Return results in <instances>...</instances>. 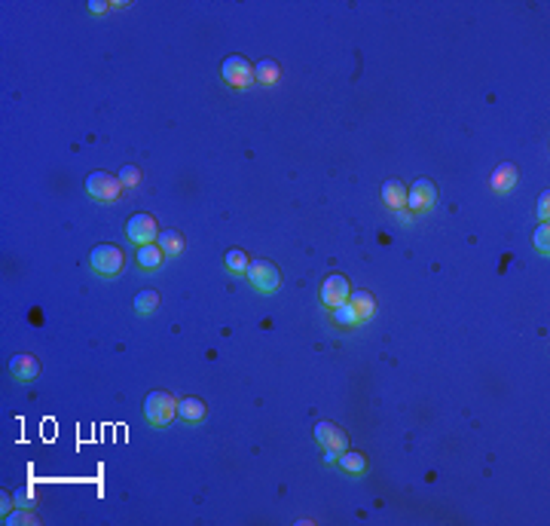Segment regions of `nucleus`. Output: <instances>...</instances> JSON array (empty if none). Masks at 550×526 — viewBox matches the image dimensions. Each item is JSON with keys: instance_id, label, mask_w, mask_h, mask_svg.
Wrapping results in <instances>:
<instances>
[{"instance_id": "0eeeda50", "label": "nucleus", "mask_w": 550, "mask_h": 526, "mask_svg": "<svg viewBox=\"0 0 550 526\" xmlns=\"http://www.w3.org/2000/svg\"><path fill=\"white\" fill-rule=\"evenodd\" d=\"M434 203H437V187H434V181H428V178H419L407 190V205H410L413 212H431Z\"/></svg>"}, {"instance_id": "dca6fc26", "label": "nucleus", "mask_w": 550, "mask_h": 526, "mask_svg": "<svg viewBox=\"0 0 550 526\" xmlns=\"http://www.w3.org/2000/svg\"><path fill=\"white\" fill-rule=\"evenodd\" d=\"M162 257H165V254H162V248H159L156 242L153 245H141V248H138V267L147 269V273H150V269L162 267Z\"/></svg>"}, {"instance_id": "b1692460", "label": "nucleus", "mask_w": 550, "mask_h": 526, "mask_svg": "<svg viewBox=\"0 0 550 526\" xmlns=\"http://www.w3.org/2000/svg\"><path fill=\"white\" fill-rule=\"evenodd\" d=\"M6 526H15V523H37V514H31L28 508H19V511H10L4 517Z\"/></svg>"}, {"instance_id": "7ed1b4c3", "label": "nucleus", "mask_w": 550, "mask_h": 526, "mask_svg": "<svg viewBox=\"0 0 550 526\" xmlns=\"http://www.w3.org/2000/svg\"><path fill=\"white\" fill-rule=\"evenodd\" d=\"M245 276L251 278V285L260 294H275L281 288V273H279V267L269 263V260H251V263H248Z\"/></svg>"}, {"instance_id": "1a4fd4ad", "label": "nucleus", "mask_w": 550, "mask_h": 526, "mask_svg": "<svg viewBox=\"0 0 550 526\" xmlns=\"http://www.w3.org/2000/svg\"><path fill=\"white\" fill-rule=\"evenodd\" d=\"M315 437H318V444H321L324 450H336V453L349 450V435H345L340 425H333V423H318L315 425Z\"/></svg>"}, {"instance_id": "a878e982", "label": "nucleus", "mask_w": 550, "mask_h": 526, "mask_svg": "<svg viewBox=\"0 0 550 526\" xmlns=\"http://www.w3.org/2000/svg\"><path fill=\"white\" fill-rule=\"evenodd\" d=\"M89 10H92V13H108L110 4H104V0H92V4H89Z\"/></svg>"}, {"instance_id": "4be33fe9", "label": "nucleus", "mask_w": 550, "mask_h": 526, "mask_svg": "<svg viewBox=\"0 0 550 526\" xmlns=\"http://www.w3.org/2000/svg\"><path fill=\"white\" fill-rule=\"evenodd\" d=\"M120 184H122V190H135L138 184H141V169L138 165H122L120 169Z\"/></svg>"}, {"instance_id": "f257e3e1", "label": "nucleus", "mask_w": 550, "mask_h": 526, "mask_svg": "<svg viewBox=\"0 0 550 526\" xmlns=\"http://www.w3.org/2000/svg\"><path fill=\"white\" fill-rule=\"evenodd\" d=\"M144 416L150 425H168L177 416V401L168 392H150L144 398Z\"/></svg>"}, {"instance_id": "20e7f679", "label": "nucleus", "mask_w": 550, "mask_h": 526, "mask_svg": "<svg viewBox=\"0 0 550 526\" xmlns=\"http://www.w3.org/2000/svg\"><path fill=\"white\" fill-rule=\"evenodd\" d=\"M86 193L92 199H98V203H113V199H120L122 184H120V178H113L108 172H92L86 178Z\"/></svg>"}, {"instance_id": "aec40b11", "label": "nucleus", "mask_w": 550, "mask_h": 526, "mask_svg": "<svg viewBox=\"0 0 550 526\" xmlns=\"http://www.w3.org/2000/svg\"><path fill=\"white\" fill-rule=\"evenodd\" d=\"M159 309V294L150 288V291H141L138 297H135V312L138 315H153Z\"/></svg>"}, {"instance_id": "f8f14e48", "label": "nucleus", "mask_w": 550, "mask_h": 526, "mask_svg": "<svg viewBox=\"0 0 550 526\" xmlns=\"http://www.w3.org/2000/svg\"><path fill=\"white\" fill-rule=\"evenodd\" d=\"M177 416H181L184 423H202V419L208 416V407L202 398H181L177 401Z\"/></svg>"}, {"instance_id": "4468645a", "label": "nucleus", "mask_w": 550, "mask_h": 526, "mask_svg": "<svg viewBox=\"0 0 550 526\" xmlns=\"http://www.w3.org/2000/svg\"><path fill=\"white\" fill-rule=\"evenodd\" d=\"M279 80H281V68H279V61L263 58V61H257V65H254V83L275 86Z\"/></svg>"}, {"instance_id": "6e6552de", "label": "nucleus", "mask_w": 550, "mask_h": 526, "mask_svg": "<svg viewBox=\"0 0 550 526\" xmlns=\"http://www.w3.org/2000/svg\"><path fill=\"white\" fill-rule=\"evenodd\" d=\"M349 294H352V285H349V278H345V276H327L324 285H321V291H318L321 303L331 306V309L349 300Z\"/></svg>"}, {"instance_id": "9d476101", "label": "nucleus", "mask_w": 550, "mask_h": 526, "mask_svg": "<svg viewBox=\"0 0 550 526\" xmlns=\"http://www.w3.org/2000/svg\"><path fill=\"white\" fill-rule=\"evenodd\" d=\"M517 181H520V172H517V165H513V162H501L499 169L492 172V178H490L495 193H511L513 187H517Z\"/></svg>"}, {"instance_id": "f3484780", "label": "nucleus", "mask_w": 550, "mask_h": 526, "mask_svg": "<svg viewBox=\"0 0 550 526\" xmlns=\"http://www.w3.org/2000/svg\"><path fill=\"white\" fill-rule=\"evenodd\" d=\"M336 462H340L343 471H349V475H364V471H367V456L354 453V450H343Z\"/></svg>"}, {"instance_id": "412c9836", "label": "nucleus", "mask_w": 550, "mask_h": 526, "mask_svg": "<svg viewBox=\"0 0 550 526\" xmlns=\"http://www.w3.org/2000/svg\"><path fill=\"white\" fill-rule=\"evenodd\" d=\"M224 263H226L229 273H248V263H251V260H248V254L242 248H229Z\"/></svg>"}, {"instance_id": "9b49d317", "label": "nucleus", "mask_w": 550, "mask_h": 526, "mask_svg": "<svg viewBox=\"0 0 550 526\" xmlns=\"http://www.w3.org/2000/svg\"><path fill=\"white\" fill-rule=\"evenodd\" d=\"M10 371H13L15 380L31 383V380H37V373H40V361L34 355H13L10 358Z\"/></svg>"}, {"instance_id": "bb28decb", "label": "nucleus", "mask_w": 550, "mask_h": 526, "mask_svg": "<svg viewBox=\"0 0 550 526\" xmlns=\"http://www.w3.org/2000/svg\"><path fill=\"white\" fill-rule=\"evenodd\" d=\"M0 505H4V517H6V511H13V505H15V499L13 496H0Z\"/></svg>"}, {"instance_id": "6ab92c4d", "label": "nucleus", "mask_w": 550, "mask_h": 526, "mask_svg": "<svg viewBox=\"0 0 550 526\" xmlns=\"http://www.w3.org/2000/svg\"><path fill=\"white\" fill-rule=\"evenodd\" d=\"M333 321L340 324V328H354V324H361L358 312L352 309V303H349V300L340 303V306H333Z\"/></svg>"}, {"instance_id": "423d86ee", "label": "nucleus", "mask_w": 550, "mask_h": 526, "mask_svg": "<svg viewBox=\"0 0 550 526\" xmlns=\"http://www.w3.org/2000/svg\"><path fill=\"white\" fill-rule=\"evenodd\" d=\"M126 236H129V242H135L138 248L141 245H153L159 239V226H156V217L153 214H135L132 221L126 224Z\"/></svg>"}, {"instance_id": "a211bd4d", "label": "nucleus", "mask_w": 550, "mask_h": 526, "mask_svg": "<svg viewBox=\"0 0 550 526\" xmlns=\"http://www.w3.org/2000/svg\"><path fill=\"white\" fill-rule=\"evenodd\" d=\"M156 245L162 248V254H172V257H177V254L184 251V236L177 233V230H165V233H159Z\"/></svg>"}, {"instance_id": "393cba45", "label": "nucleus", "mask_w": 550, "mask_h": 526, "mask_svg": "<svg viewBox=\"0 0 550 526\" xmlns=\"http://www.w3.org/2000/svg\"><path fill=\"white\" fill-rule=\"evenodd\" d=\"M538 217H541V224H544L547 217H550V193H547V190L538 196Z\"/></svg>"}, {"instance_id": "5701e85b", "label": "nucleus", "mask_w": 550, "mask_h": 526, "mask_svg": "<svg viewBox=\"0 0 550 526\" xmlns=\"http://www.w3.org/2000/svg\"><path fill=\"white\" fill-rule=\"evenodd\" d=\"M532 239H535V248H538V251H541V254H544V257H547V254H550V226H547V221L538 226V230H535V236H532Z\"/></svg>"}, {"instance_id": "ddd939ff", "label": "nucleus", "mask_w": 550, "mask_h": 526, "mask_svg": "<svg viewBox=\"0 0 550 526\" xmlns=\"http://www.w3.org/2000/svg\"><path fill=\"white\" fill-rule=\"evenodd\" d=\"M349 303H352V309L358 312V319L361 321H370L376 315V300H373V294H367V291H352L349 294Z\"/></svg>"}, {"instance_id": "cd10ccee", "label": "nucleus", "mask_w": 550, "mask_h": 526, "mask_svg": "<svg viewBox=\"0 0 550 526\" xmlns=\"http://www.w3.org/2000/svg\"><path fill=\"white\" fill-rule=\"evenodd\" d=\"M28 499H34V493H31V489H22V493L15 496V502H19V505L25 508V502H28Z\"/></svg>"}, {"instance_id": "2eb2a0df", "label": "nucleus", "mask_w": 550, "mask_h": 526, "mask_svg": "<svg viewBox=\"0 0 550 526\" xmlns=\"http://www.w3.org/2000/svg\"><path fill=\"white\" fill-rule=\"evenodd\" d=\"M383 203L388 205V208H395V212H401V208L407 205V187L401 181H385L383 184Z\"/></svg>"}, {"instance_id": "f03ea898", "label": "nucleus", "mask_w": 550, "mask_h": 526, "mask_svg": "<svg viewBox=\"0 0 550 526\" xmlns=\"http://www.w3.org/2000/svg\"><path fill=\"white\" fill-rule=\"evenodd\" d=\"M220 74H224V83L238 92L251 89V83H254V65L242 56H226L224 65H220Z\"/></svg>"}, {"instance_id": "39448f33", "label": "nucleus", "mask_w": 550, "mask_h": 526, "mask_svg": "<svg viewBox=\"0 0 550 526\" xmlns=\"http://www.w3.org/2000/svg\"><path fill=\"white\" fill-rule=\"evenodd\" d=\"M89 263L98 276H117L126 260H122V251L117 245H95L92 254H89Z\"/></svg>"}]
</instances>
